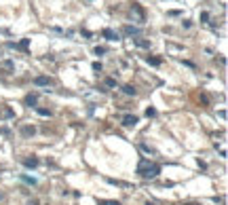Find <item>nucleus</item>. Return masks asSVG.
<instances>
[{
    "mask_svg": "<svg viewBox=\"0 0 228 205\" xmlns=\"http://www.w3.org/2000/svg\"><path fill=\"white\" fill-rule=\"evenodd\" d=\"M138 173H140L142 178L150 180V178H156L158 173H161V167H158L156 163H150L148 159H142L140 165H138Z\"/></svg>",
    "mask_w": 228,
    "mask_h": 205,
    "instance_id": "f257e3e1",
    "label": "nucleus"
},
{
    "mask_svg": "<svg viewBox=\"0 0 228 205\" xmlns=\"http://www.w3.org/2000/svg\"><path fill=\"white\" fill-rule=\"evenodd\" d=\"M34 85H36V87H51L53 80H51L49 76H36V78H34Z\"/></svg>",
    "mask_w": 228,
    "mask_h": 205,
    "instance_id": "f03ea898",
    "label": "nucleus"
},
{
    "mask_svg": "<svg viewBox=\"0 0 228 205\" xmlns=\"http://www.w3.org/2000/svg\"><path fill=\"white\" fill-rule=\"evenodd\" d=\"M101 36H106L108 40H118V34L114 32V30H110V28H106V30H101Z\"/></svg>",
    "mask_w": 228,
    "mask_h": 205,
    "instance_id": "7ed1b4c3",
    "label": "nucleus"
},
{
    "mask_svg": "<svg viewBox=\"0 0 228 205\" xmlns=\"http://www.w3.org/2000/svg\"><path fill=\"white\" fill-rule=\"evenodd\" d=\"M135 123H138V117H135V114H125V117H123V125L131 127V125H135Z\"/></svg>",
    "mask_w": 228,
    "mask_h": 205,
    "instance_id": "20e7f679",
    "label": "nucleus"
},
{
    "mask_svg": "<svg viewBox=\"0 0 228 205\" xmlns=\"http://www.w3.org/2000/svg\"><path fill=\"white\" fill-rule=\"evenodd\" d=\"M36 102H38V95H36V93H30V95H26V100H24V104L30 106V108L36 106Z\"/></svg>",
    "mask_w": 228,
    "mask_h": 205,
    "instance_id": "39448f33",
    "label": "nucleus"
},
{
    "mask_svg": "<svg viewBox=\"0 0 228 205\" xmlns=\"http://www.w3.org/2000/svg\"><path fill=\"white\" fill-rule=\"evenodd\" d=\"M123 34H127V36H138L140 30H138V28H133V26H125V28H123Z\"/></svg>",
    "mask_w": 228,
    "mask_h": 205,
    "instance_id": "423d86ee",
    "label": "nucleus"
},
{
    "mask_svg": "<svg viewBox=\"0 0 228 205\" xmlns=\"http://www.w3.org/2000/svg\"><path fill=\"white\" fill-rule=\"evenodd\" d=\"M24 165H26V167H30V169H34V167H38V159H36V156H32V159H26V161H24Z\"/></svg>",
    "mask_w": 228,
    "mask_h": 205,
    "instance_id": "0eeeda50",
    "label": "nucleus"
},
{
    "mask_svg": "<svg viewBox=\"0 0 228 205\" xmlns=\"http://www.w3.org/2000/svg\"><path fill=\"white\" fill-rule=\"evenodd\" d=\"M34 133H36V127H21V135H26V138H30Z\"/></svg>",
    "mask_w": 228,
    "mask_h": 205,
    "instance_id": "6e6552de",
    "label": "nucleus"
},
{
    "mask_svg": "<svg viewBox=\"0 0 228 205\" xmlns=\"http://www.w3.org/2000/svg\"><path fill=\"white\" fill-rule=\"evenodd\" d=\"M123 91H125L127 95H135V87H133V85H125V87H123Z\"/></svg>",
    "mask_w": 228,
    "mask_h": 205,
    "instance_id": "1a4fd4ad",
    "label": "nucleus"
},
{
    "mask_svg": "<svg viewBox=\"0 0 228 205\" xmlns=\"http://www.w3.org/2000/svg\"><path fill=\"white\" fill-rule=\"evenodd\" d=\"M97 205H121L118 201H108V199H99Z\"/></svg>",
    "mask_w": 228,
    "mask_h": 205,
    "instance_id": "9d476101",
    "label": "nucleus"
},
{
    "mask_svg": "<svg viewBox=\"0 0 228 205\" xmlns=\"http://www.w3.org/2000/svg\"><path fill=\"white\" fill-rule=\"evenodd\" d=\"M146 61H148L150 66H158V63H161V59H158V57H150V55L146 57Z\"/></svg>",
    "mask_w": 228,
    "mask_h": 205,
    "instance_id": "9b49d317",
    "label": "nucleus"
},
{
    "mask_svg": "<svg viewBox=\"0 0 228 205\" xmlns=\"http://www.w3.org/2000/svg\"><path fill=\"white\" fill-rule=\"evenodd\" d=\"M133 11L140 15V19H144V11H142V7H140V4H133Z\"/></svg>",
    "mask_w": 228,
    "mask_h": 205,
    "instance_id": "f8f14e48",
    "label": "nucleus"
},
{
    "mask_svg": "<svg viewBox=\"0 0 228 205\" xmlns=\"http://www.w3.org/2000/svg\"><path fill=\"white\" fill-rule=\"evenodd\" d=\"M36 112H38L40 117H51V112H49V110H44V108H36Z\"/></svg>",
    "mask_w": 228,
    "mask_h": 205,
    "instance_id": "ddd939ff",
    "label": "nucleus"
},
{
    "mask_svg": "<svg viewBox=\"0 0 228 205\" xmlns=\"http://www.w3.org/2000/svg\"><path fill=\"white\" fill-rule=\"evenodd\" d=\"M135 44H138V47H144V49H146V47H150V42H148V40H140V38L135 40Z\"/></svg>",
    "mask_w": 228,
    "mask_h": 205,
    "instance_id": "4468645a",
    "label": "nucleus"
},
{
    "mask_svg": "<svg viewBox=\"0 0 228 205\" xmlns=\"http://www.w3.org/2000/svg\"><path fill=\"white\" fill-rule=\"evenodd\" d=\"M28 44H30V40H28V38H24V40L19 42V49H24V51H26V49H28Z\"/></svg>",
    "mask_w": 228,
    "mask_h": 205,
    "instance_id": "2eb2a0df",
    "label": "nucleus"
},
{
    "mask_svg": "<svg viewBox=\"0 0 228 205\" xmlns=\"http://www.w3.org/2000/svg\"><path fill=\"white\" fill-rule=\"evenodd\" d=\"M106 87H116V78H106Z\"/></svg>",
    "mask_w": 228,
    "mask_h": 205,
    "instance_id": "dca6fc26",
    "label": "nucleus"
},
{
    "mask_svg": "<svg viewBox=\"0 0 228 205\" xmlns=\"http://www.w3.org/2000/svg\"><path fill=\"white\" fill-rule=\"evenodd\" d=\"M201 21H203V24H207V21H209V13H201Z\"/></svg>",
    "mask_w": 228,
    "mask_h": 205,
    "instance_id": "f3484780",
    "label": "nucleus"
},
{
    "mask_svg": "<svg viewBox=\"0 0 228 205\" xmlns=\"http://www.w3.org/2000/svg\"><path fill=\"white\" fill-rule=\"evenodd\" d=\"M104 53H106L104 47H95V55H104Z\"/></svg>",
    "mask_w": 228,
    "mask_h": 205,
    "instance_id": "a211bd4d",
    "label": "nucleus"
},
{
    "mask_svg": "<svg viewBox=\"0 0 228 205\" xmlns=\"http://www.w3.org/2000/svg\"><path fill=\"white\" fill-rule=\"evenodd\" d=\"M154 114H156L154 108H148V110H146V117H154Z\"/></svg>",
    "mask_w": 228,
    "mask_h": 205,
    "instance_id": "6ab92c4d",
    "label": "nucleus"
},
{
    "mask_svg": "<svg viewBox=\"0 0 228 205\" xmlns=\"http://www.w3.org/2000/svg\"><path fill=\"white\" fill-rule=\"evenodd\" d=\"M93 70H95V72H101V63H99V61L93 63Z\"/></svg>",
    "mask_w": 228,
    "mask_h": 205,
    "instance_id": "aec40b11",
    "label": "nucleus"
},
{
    "mask_svg": "<svg viewBox=\"0 0 228 205\" xmlns=\"http://www.w3.org/2000/svg\"><path fill=\"white\" fill-rule=\"evenodd\" d=\"M201 102H203L205 106H207V104H209V97H207V95H201Z\"/></svg>",
    "mask_w": 228,
    "mask_h": 205,
    "instance_id": "412c9836",
    "label": "nucleus"
},
{
    "mask_svg": "<svg viewBox=\"0 0 228 205\" xmlns=\"http://www.w3.org/2000/svg\"><path fill=\"white\" fill-rule=\"evenodd\" d=\"M146 205H156V203L154 201H146Z\"/></svg>",
    "mask_w": 228,
    "mask_h": 205,
    "instance_id": "4be33fe9",
    "label": "nucleus"
},
{
    "mask_svg": "<svg viewBox=\"0 0 228 205\" xmlns=\"http://www.w3.org/2000/svg\"><path fill=\"white\" fill-rule=\"evenodd\" d=\"M30 205H38V201H32V203H30Z\"/></svg>",
    "mask_w": 228,
    "mask_h": 205,
    "instance_id": "5701e85b",
    "label": "nucleus"
},
{
    "mask_svg": "<svg viewBox=\"0 0 228 205\" xmlns=\"http://www.w3.org/2000/svg\"><path fill=\"white\" fill-rule=\"evenodd\" d=\"M190 205H196V203H190Z\"/></svg>",
    "mask_w": 228,
    "mask_h": 205,
    "instance_id": "b1692460",
    "label": "nucleus"
},
{
    "mask_svg": "<svg viewBox=\"0 0 228 205\" xmlns=\"http://www.w3.org/2000/svg\"><path fill=\"white\" fill-rule=\"evenodd\" d=\"M0 199H2V195H0Z\"/></svg>",
    "mask_w": 228,
    "mask_h": 205,
    "instance_id": "393cba45",
    "label": "nucleus"
}]
</instances>
